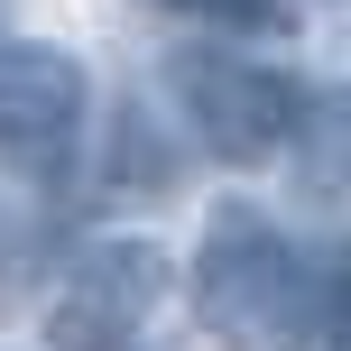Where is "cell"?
<instances>
[{
	"instance_id": "3957f363",
	"label": "cell",
	"mask_w": 351,
	"mask_h": 351,
	"mask_svg": "<svg viewBox=\"0 0 351 351\" xmlns=\"http://www.w3.org/2000/svg\"><path fill=\"white\" fill-rule=\"evenodd\" d=\"M84 148V65L56 47H0V176L56 185Z\"/></svg>"
},
{
	"instance_id": "7a4b0ae2",
	"label": "cell",
	"mask_w": 351,
	"mask_h": 351,
	"mask_svg": "<svg viewBox=\"0 0 351 351\" xmlns=\"http://www.w3.org/2000/svg\"><path fill=\"white\" fill-rule=\"evenodd\" d=\"M167 93H176V111L194 121V139H204L213 158H231V167L278 158L287 130L305 121V102H296L287 74L241 65V56H222V47H176L167 56Z\"/></svg>"
},
{
	"instance_id": "8992f818",
	"label": "cell",
	"mask_w": 351,
	"mask_h": 351,
	"mask_svg": "<svg viewBox=\"0 0 351 351\" xmlns=\"http://www.w3.org/2000/svg\"><path fill=\"white\" fill-rule=\"evenodd\" d=\"M28 287V241H19V222H0V305Z\"/></svg>"
},
{
	"instance_id": "277c9868",
	"label": "cell",
	"mask_w": 351,
	"mask_h": 351,
	"mask_svg": "<svg viewBox=\"0 0 351 351\" xmlns=\"http://www.w3.org/2000/svg\"><path fill=\"white\" fill-rule=\"evenodd\" d=\"M158 296H167L158 241H93L47 305V351H130L139 324L158 315Z\"/></svg>"
},
{
	"instance_id": "5b68a950",
	"label": "cell",
	"mask_w": 351,
	"mask_h": 351,
	"mask_svg": "<svg viewBox=\"0 0 351 351\" xmlns=\"http://www.w3.org/2000/svg\"><path fill=\"white\" fill-rule=\"evenodd\" d=\"M176 10L213 19V28H287V19H296V0H176Z\"/></svg>"
},
{
	"instance_id": "6da1fadb",
	"label": "cell",
	"mask_w": 351,
	"mask_h": 351,
	"mask_svg": "<svg viewBox=\"0 0 351 351\" xmlns=\"http://www.w3.org/2000/svg\"><path fill=\"white\" fill-rule=\"evenodd\" d=\"M287 296H296V241L259 204H213L194 250V315L231 351H268L287 342Z\"/></svg>"
}]
</instances>
